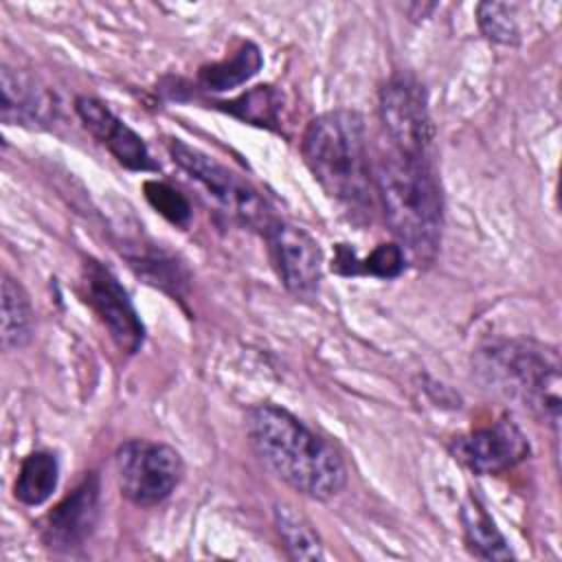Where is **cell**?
Instances as JSON below:
<instances>
[{"instance_id":"obj_1","label":"cell","mask_w":562,"mask_h":562,"mask_svg":"<svg viewBox=\"0 0 562 562\" xmlns=\"http://www.w3.org/2000/svg\"><path fill=\"white\" fill-rule=\"evenodd\" d=\"M257 457L285 485L303 496L329 501L347 485V465L325 437L277 404H257L246 415Z\"/></svg>"},{"instance_id":"obj_2","label":"cell","mask_w":562,"mask_h":562,"mask_svg":"<svg viewBox=\"0 0 562 562\" xmlns=\"http://www.w3.org/2000/svg\"><path fill=\"white\" fill-rule=\"evenodd\" d=\"M373 184L391 233L417 259L430 261L443 231V195L432 158L386 147L375 162Z\"/></svg>"},{"instance_id":"obj_3","label":"cell","mask_w":562,"mask_h":562,"mask_svg":"<svg viewBox=\"0 0 562 562\" xmlns=\"http://www.w3.org/2000/svg\"><path fill=\"white\" fill-rule=\"evenodd\" d=\"M301 154L323 191L349 209L371 204V165L364 121L356 110H329L305 127Z\"/></svg>"},{"instance_id":"obj_4","label":"cell","mask_w":562,"mask_h":562,"mask_svg":"<svg viewBox=\"0 0 562 562\" xmlns=\"http://www.w3.org/2000/svg\"><path fill=\"white\" fill-rule=\"evenodd\" d=\"M474 369L490 391L558 428L560 358L555 349L533 340H494L476 351Z\"/></svg>"},{"instance_id":"obj_5","label":"cell","mask_w":562,"mask_h":562,"mask_svg":"<svg viewBox=\"0 0 562 562\" xmlns=\"http://www.w3.org/2000/svg\"><path fill=\"white\" fill-rule=\"evenodd\" d=\"M167 149L173 162L237 222L263 233L266 226L274 220L259 191L209 154L182 143L180 138H171Z\"/></svg>"},{"instance_id":"obj_6","label":"cell","mask_w":562,"mask_h":562,"mask_svg":"<svg viewBox=\"0 0 562 562\" xmlns=\"http://www.w3.org/2000/svg\"><path fill=\"white\" fill-rule=\"evenodd\" d=\"M121 494L140 507H154L171 496L184 474L182 457L162 441L130 439L114 452Z\"/></svg>"},{"instance_id":"obj_7","label":"cell","mask_w":562,"mask_h":562,"mask_svg":"<svg viewBox=\"0 0 562 562\" xmlns=\"http://www.w3.org/2000/svg\"><path fill=\"white\" fill-rule=\"evenodd\" d=\"M378 110L389 147L415 158H432L435 127L426 90L411 72H397L382 86Z\"/></svg>"},{"instance_id":"obj_8","label":"cell","mask_w":562,"mask_h":562,"mask_svg":"<svg viewBox=\"0 0 562 562\" xmlns=\"http://www.w3.org/2000/svg\"><path fill=\"white\" fill-rule=\"evenodd\" d=\"M79 283L83 301L99 316L116 347L125 353H136L143 345L145 327L116 274L101 261L86 259L81 266Z\"/></svg>"},{"instance_id":"obj_9","label":"cell","mask_w":562,"mask_h":562,"mask_svg":"<svg viewBox=\"0 0 562 562\" xmlns=\"http://www.w3.org/2000/svg\"><path fill=\"white\" fill-rule=\"evenodd\" d=\"M263 237L281 283L292 294H314L323 274V255L316 239L301 226L277 217L266 226Z\"/></svg>"},{"instance_id":"obj_10","label":"cell","mask_w":562,"mask_h":562,"mask_svg":"<svg viewBox=\"0 0 562 562\" xmlns=\"http://www.w3.org/2000/svg\"><path fill=\"white\" fill-rule=\"evenodd\" d=\"M450 452L474 474H501L529 457V441L512 419L503 417L492 426L454 437Z\"/></svg>"},{"instance_id":"obj_11","label":"cell","mask_w":562,"mask_h":562,"mask_svg":"<svg viewBox=\"0 0 562 562\" xmlns=\"http://www.w3.org/2000/svg\"><path fill=\"white\" fill-rule=\"evenodd\" d=\"M101 485L94 472H88L81 483L66 494L44 518L42 540L53 551L79 549L94 531L99 520Z\"/></svg>"},{"instance_id":"obj_12","label":"cell","mask_w":562,"mask_h":562,"mask_svg":"<svg viewBox=\"0 0 562 562\" xmlns=\"http://www.w3.org/2000/svg\"><path fill=\"white\" fill-rule=\"evenodd\" d=\"M75 110L86 130L99 143H103L121 165L134 171L156 169V162L145 140L125 121H121L103 101L94 97H77Z\"/></svg>"},{"instance_id":"obj_13","label":"cell","mask_w":562,"mask_h":562,"mask_svg":"<svg viewBox=\"0 0 562 562\" xmlns=\"http://www.w3.org/2000/svg\"><path fill=\"white\" fill-rule=\"evenodd\" d=\"M0 90H2V121L26 123H44L50 116V97L44 88H40L29 75L22 70H13L2 66L0 72Z\"/></svg>"},{"instance_id":"obj_14","label":"cell","mask_w":562,"mask_h":562,"mask_svg":"<svg viewBox=\"0 0 562 562\" xmlns=\"http://www.w3.org/2000/svg\"><path fill=\"white\" fill-rule=\"evenodd\" d=\"M261 66H263V57L259 46L252 42H244L222 61L202 66L198 72V81L202 88L211 92H226L246 83L250 77H255L261 70Z\"/></svg>"},{"instance_id":"obj_15","label":"cell","mask_w":562,"mask_h":562,"mask_svg":"<svg viewBox=\"0 0 562 562\" xmlns=\"http://www.w3.org/2000/svg\"><path fill=\"white\" fill-rule=\"evenodd\" d=\"M461 522H463V533L470 551L481 558V560H507L512 558V549L507 547L505 536L498 531L496 522L487 514L485 505L476 498L470 496L463 503L461 509Z\"/></svg>"},{"instance_id":"obj_16","label":"cell","mask_w":562,"mask_h":562,"mask_svg":"<svg viewBox=\"0 0 562 562\" xmlns=\"http://www.w3.org/2000/svg\"><path fill=\"white\" fill-rule=\"evenodd\" d=\"M33 307L26 290L20 281L4 274L2 277V349H22L33 336Z\"/></svg>"},{"instance_id":"obj_17","label":"cell","mask_w":562,"mask_h":562,"mask_svg":"<svg viewBox=\"0 0 562 562\" xmlns=\"http://www.w3.org/2000/svg\"><path fill=\"white\" fill-rule=\"evenodd\" d=\"M59 481V463L53 452L35 450L31 452L18 472L13 494L22 505L35 507L48 501Z\"/></svg>"},{"instance_id":"obj_18","label":"cell","mask_w":562,"mask_h":562,"mask_svg":"<svg viewBox=\"0 0 562 562\" xmlns=\"http://www.w3.org/2000/svg\"><path fill=\"white\" fill-rule=\"evenodd\" d=\"M404 266L406 255L400 244H380L364 259H358L356 252L342 244L338 246V255L334 259V270L340 274H371L380 279L397 277Z\"/></svg>"},{"instance_id":"obj_19","label":"cell","mask_w":562,"mask_h":562,"mask_svg":"<svg viewBox=\"0 0 562 562\" xmlns=\"http://www.w3.org/2000/svg\"><path fill=\"white\" fill-rule=\"evenodd\" d=\"M222 110L231 112L233 116L259 125V127H268V130H279L281 125V110H283V97L281 92H277L272 86H257L250 88L248 92L239 94L233 101H224L217 103Z\"/></svg>"},{"instance_id":"obj_20","label":"cell","mask_w":562,"mask_h":562,"mask_svg":"<svg viewBox=\"0 0 562 562\" xmlns=\"http://www.w3.org/2000/svg\"><path fill=\"white\" fill-rule=\"evenodd\" d=\"M274 525L292 560H323V542L310 520L290 505L274 507Z\"/></svg>"},{"instance_id":"obj_21","label":"cell","mask_w":562,"mask_h":562,"mask_svg":"<svg viewBox=\"0 0 562 562\" xmlns=\"http://www.w3.org/2000/svg\"><path fill=\"white\" fill-rule=\"evenodd\" d=\"M476 22L481 33L505 46H514L520 40V29L516 22V7L505 2H481L476 7Z\"/></svg>"},{"instance_id":"obj_22","label":"cell","mask_w":562,"mask_h":562,"mask_svg":"<svg viewBox=\"0 0 562 562\" xmlns=\"http://www.w3.org/2000/svg\"><path fill=\"white\" fill-rule=\"evenodd\" d=\"M145 195L149 200V204L165 215L169 222L178 224V226H187L191 220V206L189 200L178 193L173 187H169L167 182H158V180H149L145 182Z\"/></svg>"}]
</instances>
